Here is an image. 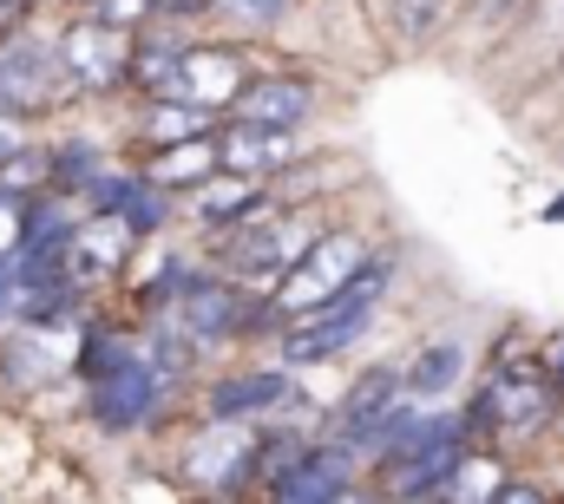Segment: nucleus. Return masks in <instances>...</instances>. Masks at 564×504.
<instances>
[{
	"instance_id": "obj_1",
	"label": "nucleus",
	"mask_w": 564,
	"mask_h": 504,
	"mask_svg": "<svg viewBox=\"0 0 564 504\" xmlns=\"http://www.w3.org/2000/svg\"><path fill=\"white\" fill-rule=\"evenodd\" d=\"M388 282H394V262H388V255H375V262H368L341 295H335V302H322L315 315L289 321V328H282V368L295 374V368H315V361L348 354V348L368 335V321H375V308H381Z\"/></svg>"
},
{
	"instance_id": "obj_2",
	"label": "nucleus",
	"mask_w": 564,
	"mask_h": 504,
	"mask_svg": "<svg viewBox=\"0 0 564 504\" xmlns=\"http://www.w3.org/2000/svg\"><path fill=\"white\" fill-rule=\"evenodd\" d=\"M558 399H564V386L552 380L545 354L539 361H499L486 374V386L473 393L466 426L473 432H512V439H525V432H539V426L558 419Z\"/></svg>"
},
{
	"instance_id": "obj_3",
	"label": "nucleus",
	"mask_w": 564,
	"mask_h": 504,
	"mask_svg": "<svg viewBox=\"0 0 564 504\" xmlns=\"http://www.w3.org/2000/svg\"><path fill=\"white\" fill-rule=\"evenodd\" d=\"M368 262H375V250H368V237H361V230H322V237L302 250V262H295L276 288H270V315H276V328L302 321V315H315L322 302H335V295L368 269Z\"/></svg>"
},
{
	"instance_id": "obj_4",
	"label": "nucleus",
	"mask_w": 564,
	"mask_h": 504,
	"mask_svg": "<svg viewBox=\"0 0 564 504\" xmlns=\"http://www.w3.org/2000/svg\"><path fill=\"white\" fill-rule=\"evenodd\" d=\"M315 237H322V230H308L302 217L263 210L257 223H237V230L217 237V275H230V282H243V288H276Z\"/></svg>"
},
{
	"instance_id": "obj_5",
	"label": "nucleus",
	"mask_w": 564,
	"mask_h": 504,
	"mask_svg": "<svg viewBox=\"0 0 564 504\" xmlns=\"http://www.w3.org/2000/svg\"><path fill=\"white\" fill-rule=\"evenodd\" d=\"M466 413L459 419H440L433 432H421V439H408V446H394V452H381V465H375V485L388 492V498L401 504H426L446 479H453V465L473 452L466 446Z\"/></svg>"
},
{
	"instance_id": "obj_6",
	"label": "nucleus",
	"mask_w": 564,
	"mask_h": 504,
	"mask_svg": "<svg viewBox=\"0 0 564 504\" xmlns=\"http://www.w3.org/2000/svg\"><path fill=\"white\" fill-rule=\"evenodd\" d=\"M59 92H73L59 73V46L33 40V33H7L0 40V106L20 119H46L59 106Z\"/></svg>"
},
{
	"instance_id": "obj_7",
	"label": "nucleus",
	"mask_w": 564,
	"mask_h": 504,
	"mask_svg": "<svg viewBox=\"0 0 564 504\" xmlns=\"http://www.w3.org/2000/svg\"><path fill=\"white\" fill-rule=\"evenodd\" d=\"M59 73H66V86L86 92V99L119 92L126 73H132V33H112V26H99L93 13L73 20V26L59 33Z\"/></svg>"
},
{
	"instance_id": "obj_8",
	"label": "nucleus",
	"mask_w": 564,
	"mask_h": 504,
	"mask_svg": "<svg viewBox=\"0 0 564 504\" xmlns=\"http://www.w3.org/2000/svg\"><path fill=\"white\" fill-rule=\"evenodd\" d=\"M401 406H408V380H401V368H368V374L348 386V399L335 406V439L355 446V452H375L381 426H388Z\"/></svg>"
},
{
	"instance_id": "obj_9",
	"label": "nucleus",
	"mask_w": 564,
	"mask_h": 504,
	"mask_svg": "<svg viewBox=\"0 0 564 504\" xmlns=\"http://www.w3.org/2000/svg\"><path fill=\"white\" fill-rule=\"evenodd\" d=\"M217 157H224V171L270 184V177H282V171L302 164V138H295V131H276V125L230 119V125H217Z\"/></svg>"
},
{
	"instance_id": "obj_10",
	"label": "nucleus",
	"mask_w": 564,
	"mask_h": 504,
	"mask_svg": "<svg viewBox=\"0 0 564 504\" xmlns=\"http://www.w3.org/2000/svg\"><path fill=\"white\" fill-rule=\"evenodd\" d=\"M250 86V66H243V53L237 46H191V59H184V73H177V92L171 99H184V106H197V112H230L237 106V92Z\"/></svg>"
},
{
	"instance_id": "obj_11",
	"label": "nucleus",
	"mask_w": 564,
	"mask_h": 504,
	"mask_svg": "<svg viewBox=\"0 0 564 504\" xmlns=\"http://www.w3.org/2000/svg\"><path fill=\"white\" fill-rule=\"evenodd\" d=\"M158 406H164V374H158L151 361H132V368H119V374L93 380V419H99L106 432H132V426H144Z\"/></svg>"
},
{
	"instance_id": "obj_12",
	"label": "nucleus",
	"mask_w": 564,
	"mask_h": 504,
	"mask_svg": "<svg viewBox=\"0 0 564 504\" xmlns=\"http://www.w3.org/2000/svg\"><path fill=\"white\" fill-rule=\"evenodd\" d=\"M355 446H341V439H328V446H308V459L270 485V498L263 504H335L341 492H355Z\"/></svg>"
},
{
	"instance_id": "obj_13",
	"label": "nucleus",
	"mask_w": 564,
	"mask_h": 504,
	"mask_svg": "<svg viewBox=\"0 0 564 504\" xmlns=\"http://www.w3.org/2000/svg\"><path fill=\"white\" fill-rule=\"evenodd\" d=\"M315 112V86L295 79V73H250V86L237 92L230 119H250V125H276V131H295L308 125Z\"/></svg>"
},
{
	"instance_id": "obj_14",
	"label": "nucleus",
	"mask_w": 564,
	"mask_h": 504,
	"mask_svg": "<svg viewBox=\"0 0 564 504\" xmlns=\"http://www.w3.org/2000/svg\"><path fill=\"white\" fill-rule=\"evenodd\" d=\"M263 210H276V197H270V184L263 177H237V171H217L210 184H197L191 190V217L204 223V230H237V223H257Z\"/></svg>"
},
{
	"instance_id": "obj_15",
	"label": "nucleus",
	"mask_w": 564,
	"mask_h": 504,
	"mask_svg": "<svg viewBox=\"0 0 564 504\" xmlns=\"http://www.w3.org/2000/svg\"><path fill=\"white\" fill-rule=\"evenodd\" d=\"M250 465H257V432H250L243 419H210V432L191 446V472H197L210 492L250 485Z\"/></svg>"
},
{
	"instance_id": "obj_16",
	"label": "nucleus",
	"mask_w": 564,
	"mask_h": 504,
	"mask_svg": "<svg viewBox=\"0 0 564 504\" xmlns=\"http://www.w3.org/2000/svg\"><path fill=\"white\" fill-rule=\"evenodd\" d=\"M282 399H295V380L289 368H243V374H224L210 393H204V406H210V419H263V413H276Z\"/></svg>"
},
{
	"instance_id": "obj_17",
	"label": "nucleus",
	"mask_w": 564,
	"mask_h": 504,
	"mask_svg": "<svg viewBox=\"0 0 564 504\" xmlns=\"http://www.w3.org/2000/svg\"><path fill=\"white\" fill-rule=\"evenodd\" d=\"M184 59H191V40H184L177 26H158V20H151V33L132 40V73H126V86H132L139 99H171Z\"/></svg>"
},
{
	"instance_id": "obj_18",
	"label": "nucleus",
	"mask_w": 564,
	"mask_h": 504,
	"mask_svg": "<svg viewBox=\"0 0 564 504\" xmlns=\"http://www.w3.org/2000/svg\"><path fill=\"white\" fill-rule=\"evenodd\" d=\"M139 171L151 177V184H158V190H171V197L184 190V197H191L197 184H210V177L224 171V157H217V131H204V138H184V144H164V151H151Z\"/></svg>"
},
{
	"instance_id": "obj_19",
	"label": "nucleus",
	"mask_w": 564,
	"mask_h": 504,
	"mask_svg": "<svg viewBox=\"0 0 564 504\" xmlns=\"http://www.w3.org/2000/svg\"><path fill=\"white\" fill-rule=\"evenodd\" d=\"M99 177H106L99 144L66 138V144H53V151H46V197H73V204H86V190H93Z\"/></svg>"
},
{
	"instance_id": "obj_20",
	"label": "nucleus",
	"mask_w": 564,
	"mask_h": 504,
	"mask_svg": "<svg viewBox=\"0 0 564 504\" xmlns=\"http://www.w3.org/2000/svg\"><path fill=\"white\" fill-rule=\"evenodd\" d=\"M499 492H506V465L486 459V452H466V459L453 465V479H446L426 504H492Z\"/></svg>"
},
{
	"instance_id": "obj_21",
	"label": "nucleus",
	"mask_w": 564,
	"mask_h": 504,
	"mask_svg": "<svg viewBox=\"0 0 564 504\" xmlns=\"http://www.w3.org/2000/svg\"><path fill=\"white\" fill-rule=\"evenodd\" d=\"M459 374H466V348H453V341H433V348H421V354L401 368V380H408L414 399H440V393H453Z\"/></svg>"
},
{
	"instance_id": "obj_22",
	"label": "nucleus",
	"mask_w": 564,
	"mask_h": 504,
	"mask_svg": "<svg viewBox=\"0 0 564 504\" xmlns=\"http://www.w3.org/2000/svg\"><path fill=\"white\" fill-rule=\"evenodd\" d=\"M204 131H210V112H197L184 99H144V138H151V151L184 144V138H204Z\"/></svg>"
},
{
	"instance_id": "obj_23",
	"label": "nucleus",
	"mask_w": 564,
	"mask_h": 504,
	"mask_svg": "<svg viewBox=\"0 0 564 504\" xmlns=\"http://www.w3.org/2000/svg\"><path fill=\"white\" fill-rule=\"evenodd\" d=\"M302 459H308V439H302V432H257V465H250V479L270 492V485L289 479Z\"/></svg>"
},
{
	"instance_id": "obj_24",
	"label": "nucleus",
	"mask_w": 564,
	"mask_h": 504,
	"mask_svg": "<svg viewBox=\"0 0 564 504\" xmlns=\"http://www.w3.org/2000/svg\"><path fill=\"white\" fill-rule=\"evenodd\" d=\"M132 361H144L139 348H132L126 335H112V328H99V335H86V354H79V374H86V380H106V374H119V368H132Z\"/></svg>"
},
{
	"instance_id": "obj_25",
	"label": "nucleus",
	"mask_w": 564,
	"mask_h": 504,
	"mask_svg": "<svg viewBox=\"0 0 564 504\" xmlns=\"http://www.w3.org/2000/svg\"><path fill=\"white\" fill-rule=\"evenodd\" d=\"M440 13H446V0H388V26H394L408 46H421L426 33L440 26Z\"/></svg>"
},
{
	"instance_id": "obj_26",
	"label": "nucleus",
	"mask_w": 564,
	"mask_h": 504,
	"mask_svg": "<svg viewBox=\"0 0 564 504\" xmlns=\"http://www.w3.org/2000/svg\"><path fill=\"white\" fill-rule=\"evenodd\" d=\"M86 7H93V20L112 26V33H139L144 20H158L151 0H86Z\"/></svg>"
},
{
	"instance_id": "obj_27",
	"label": "nucleus",
	"mask_w": 564,
	"mask_h": 504,
	"mask_svg": "<svg viewBox=\"0 0 564 504\" xmlns=\"http://www.w3.org/2000/svg\"><path fill=\"white\" fill-rule=\"evenodd\" d=\"M295 0H210V13H230L237 26H276Z\"/></svg>"
},
{
	"instance_id": "obj_28",
	"label": "nucleus",
	"mask_w": 564,
	"mask_h": 504,
	"mask_svg": "<svg viewBox=\"0 0 564 504\" xmlns=\"http://www.w3.org/2000/svg\"><path fill=\"white\" fill-rule=\"evenodd\" d=\"M20 151H33V119H20V112L0 106V164L20 157Z\"/></svg>"
},
{
	"instance_id": "obj_29",
	"label": "nucleus",
	"mask_w": 564,
	"mask_h": 504,
	"mask_svg": "<svg viewBox=\"0 0 564 504\" xmlns=\"http://www.w3.org/2000/svg\"><path fill=\"white\" fill-rule=\"evenodd\" d=\"M20 237H26V204L20 197H0V255L20 250Z\"/></svg>"
},
{
	"instance_id": "obj_30",
	"label": "nucleus",
	"mask_w": 564,
	"mask_h": 504,
	"mask_svg": "<svg viewBox=\"0 0 564 504\" xmlns=\"http://www.w3.org/2000/svg\"><path fill=\"white\" fill-rule=\"evenodd\" d=\"M492 504H552V492L532 485V479H506V492H499Z\"/></svg>"
},
{
	"instance_id": "obj_31",
	"label": "nucleus",
	"mask_w": 564,
	"mask_h": 504,
	"mask_svg": "<svg viewBox=\"0 0 564 504\" xmlns=\"http://www.w3.org/2000/svg\"><path fill=\"white\" fill-rule=\"evenodd\" d=\"M204 7H210V0H151V13H158V20H197Z\"/></svg>"
},
{
	"instance_id": "obj_32",
	"label": "nucleus",
	"mask_w": 564,
	"mask_h": 504,
	"mask_svg": "<svg viewBox=\"0 0 564 504\" xmlns=\"http://www.w3.org/2000/svg\"><path fill=\"white\" fill-rule=\"evenodd\" d=\"M33 7H40V0H0V40H7V33H20V20H26Z\"/></svg>"
},
{
	"instance_id": "obj_33",
	"label": "nucleus",
	"mask_w": 564,
	"mask_h": 504,
	"mask_svg": "<svg viewBox=\"0 0 564 504\" xmlns=\"http://www.w3.org/2000/svg\"><path fill=\"white\" fill-rule=\"evenodd\" d=\"M545 368H552V380H558V386H564V335H558V341H552V348H545Z\"/></svg>"
},
{
	"instance_id": "obj_34",
	"label": "nucleus",
	"mask_w": 564,
	"mask_h": 504,
	"mask_svg": "<svg viewBox=\"0 0 564 504\" xmlns=\"http://www.w3.org/2000/svg\"><path fill=\"white\" fill-rule=\"evenodd\" d=\"M335 504H375V498H368V492H341Z\"/></svg>"
}]
</instances>
